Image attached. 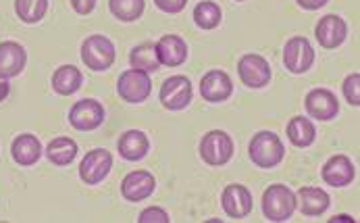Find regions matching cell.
Listing matches in <instances>:
<instances>
[{"instance_id": "obj_1", "label": "cell", "mask_w": 360, "mask_h": 223, "mask_svg": "<svg viewBox=\"0 0 360 223\" xmlns=\"http://www.w3.org/2000/svg\"><path fill=\"white\" fill-rule=\"evenodd\" d=\"M296 211V192L285 184H273L262 192V215L273 223L288 222Z\"/></svg>"}, {"instance_id": "obj_2", "label": "cell", "mask_w": 360, "mask_h": 223, "mask_svg": "<svg viewBox=\"0 0 360 223\" xmlns=\"http://www.w3.org/2000/svg\"><path fill=\"white\" fill-rule=\"evenodd\" d=\"M248 155L250 161L260 169H273L277 167L283 157H285V146L279 140V136L275 132L262 129L257 136H252L250 144H248Z\"/></svg>"}, {"instance_id": "obj_3", "label": "cell", "mask_w": 360, "mask_h": 223, "mask_svg": "<svg viewBox=\"0 0 360 223\" xmlns=\"http://www.w3.org/2000/svg\"><path fill=\"white\" fill-rule=\"evenodd\" d=\"M79 56L84 60V65L92 71H106L112 67L115 63V44L110 38H106L103 34H92L82 42Z\"/></svg>"}, {"instance_id": "obj_4", "label": "cell", "mask_w": 360, "mask_h": 223, "mask_svg": "<svg viewBox=\"0 0 360 223\" xmlns=\"http://www.w3.org/2000/svg\"><path fill=\"white\" fill-rule=\"evenodd\" d=\"M200 159L210 167H223L233 157V140L223 129H210L200 140Z\"/></svg>"}, {"instance_id": "obj_5", "label": "cell", "mask_w": 360, "mask_h": 223, "mask_svg": "<svg viewBox=\"0 0 360 223\" xmlns=\"http://www.w3.org/2000/svg\"><path fill=\"white\" fill-rule=\"evenodd\" d=\"M153 92L150 73L140 69H127L117 79V94L129 105H142Z\"/></svg>"}, {"instance_id": "obj_6", "label": "cell", "mask_w": 360, "mask_h": 223, "mask_svg": "<svg viewBox=\"0 0 360 223\" xmlns=\"http://www.w3.org/2000/svg\"><path fill=\"white\" fill-rule=\"evenodd\" d=\"M194 98L192 82L186 75H171L162 82L158 101L167 111H184Z\"/></svg>"}, {"instance_id": "obj_7", "label": "cell", "mask_w": 360, "mask_h": 223, "mask_svg": "<svg viewBox=\"0 0 360 223\" xmlns=\"http://www.w3.org/2000/svg\"><path fill=\"white\" fill-rule=\"evenodd\" d=\"M238 75L246 88L258 90L271 82L273 71H271V65L264 56L257 55V53H248V55L240 56V60H238Z\"/></svg>"}, {"instance_id": "obj_8", "label": "cell", "mask_w": 360, "mask_h": 223, "mask_svg": "<svg viewBox=\"0 0 360 223\" xmlns=\"http://www.w3.org/2000/svg\"><path fill=\"white\" fill-rule=\"evenodd\" d=\"M104 117H106V111H104L103 103H98L96 98H82L71 107L69 123L77 132H94L103 125Z\"/></svg>"}, {"instance_id": "obj_9", "label": "cell", "mask_w": 360, "mask_h": 223, "mask_svg": "<svg viewBox=\"0 0 360 223\" xmlns=\"http://www.w3.org/2000/svg\"><path fill=\"white\" fill-rule=\"evenodd\" d=\"M283 65L290 73L302 75L314 65V49L304 36H294L283 46Z\"/></svg>"}, {"instance_id": "obj_10", "label": "cell", "mask_w": 360, "mask_h": 223, "mask_svg": "<svg viewBox=\"0 0 360 223\" xmlns=\"http://www.w3.org/2000/svg\"><path fill=\"white\" fill-rule=\"evenodd\" d=\"M112 169V155L106 148H94L86 153V157L79 163V179L86 186H98L108 177Z\"/></svg>"}, {"instance_id": "obj_11", "label": "cell", "mask_w": 360, "mask_h": 223, "mask_svg": "<svg viewBox=\"0 0 360 223\" xmlns=\"http://www.w3.org/2000/svg\"><path fill=\"white\" fill-rule=\"evenodd\" d=\"M252 192L242 184H229L225 186L221 194V207L229 219H244L252 213Z\"/></svg>"}, {"instance_id": "obj_12", "label": "cell", "mask_w": 360, "mask_h": 223, "mask_svg": "<svg viewBox=\"0 0 360 223\" xmlns=\"http://www.w3.org/2000/svg\"><path fill=\"white\" fill-rule=\"evenodd\" d=\"M233 94V82L227 71L223 69H210L200 79V96L206 103L219 105L229 101Z\"/></svg>"}, {"instance_id": "obj_13", "label": "cell", "mask_w": 360, "mask_h": 223, "mask_svg": "<svg viewBox=\"0 0 360 223\" xmlns=\"http://www.w3.org/2000/svg\"><path fill=\"white\" fill-rule=\"evenodd\" d=\"M314 36H316V42L323 49L333 51V49H338V46H342L346 42V38H348V23L340 15H335V13L325 15V17L319 19L316 27H314Z\"/></svg>"}, {"instance_id": "obj_14", "label": "cell", "mask_w": 360, "mask_h": 223, "mask_svg": "<svg viewBox=\"0 0 360 223\" xmlns=\"http://www.w3.org/2000/svg\"><path fill=\"white\" fill-rule=\"evenodd\" d=\"M156 190V179L150 171L138 169L123 177L121 181V196L129 203H142L150 198Z\"/></svg>"}, {"instance_id": "obj_15", "label": "cell", "mask_w": 360, "mask_h": 223, "mask_svg": "<svg viewBox=\"0 0 360 223\" xmlns=\"http://www.w3.org/2000/svg\"><path fill=\"white\" fill-rule=\"evenodd\" d=\"M304 107L312 119L316 121H331L340 113V101L338 96L327 88H314L304 98Z\"/></svg>"}, {"instance_id": "obj_16", "label": "cell", "mask_w": 360, "mask_h": 223, "mask_svg": "<svg viewBox=\"0 0 360 223\" xmlns=\"http://www.w3.org/2000/svg\"><path fill=\"white\" fill-rule=\"evenodd\" d=\"M321 177L327 186L333 188H344L350 186L356 177V167L346 155H333L325 161L321 169Z\"/></svg>"}, {"instance_id": "obj_17", "label": "cell", "mask_w": 360, "mask_h": 223, "mask_svg": "<svg viewBox=\"0 0 360 223\" xmlns=\"http://www.w3.org/2000/svg\"><path fill=\"white\" fill-rule=\"evenodd\" d=\"M44 155L42 142L38 136L34 134H19L13 142H11V157L17 165L21 167H32L36 165Z\"/></svg>"}, {"instance_id": "obj_18", "label": "cell", "mask_w": 360, "mask_h": 223, "mask_svg": "<svg viewBox=\"0 0 360 223\" xmlns=\"http://www.w3.org/2000/svg\"><path fill=\"white\" fill-rule=\"evenodd\" d=\"M25 65H27V53L19 42L15 40L0 42V77L2 79H13L21 75Z\"/></svg>"}, {"instance_id": "obj_19", "label": "cell", "mask_w": 360, "mask_h": 223, "mask_svg": "<svg viewBox=\"0 0 360 223\" xmlns=\"http://www.w3.org/2000/svg\"><path fill=\"white\" fill-rule=\"evenodd\" d=\"M117 151H119V157L121 159L136 163V161H142L148 155L150 140H148V136L142 129H127L125 134L119 136Z\"/></svg>"}, {"instance_id": "obj_20", "label": "cell", "mask_w": 360, "mask_h": 223, "mask_svg": "<svg viewBox=\"0 0 360 223\" xmlns=\"http://www.w3.org/2000/svg\"><path fill=\"white\" fill-rule=\"evenodd\" d=\"M331 205L329 194L323 188L316 186H302L296 192V209H300L302 215L307 217H319L323 215Z\"/></svg>"}, {"instance_id": "obj_21", "label": "cell", "mask_w": 360, "mask_h": 223, "mask_svg": "<svg viewBox=\"0 0 360 223\" xmlns=\"http://www.w3.org/2000/svg\"><path fill=\"white\" fill-rule=\"evenodd\" d=\"M156 56L165 67H179L188 58V44L177 34H167L155 44Z\"/></svg>"}, {"instance_id": "obj_22", "label": "cell", "mask_w": 360, "mask_h": 223, "mask_svg": "<svg viewBox=\"0 0 360 223\" xmlns=\"http://www.w3.org/2000/svg\"><path fill=\"white\" fill-rule=\"evenodd\" d=\"M52 90L60 96H71L75 92H79L82 84H84V75L75 65H60L54 73H52Z\"/></svg>"}, {"instance_id": "obj_23", "label": "cell", "mask_w": 360, "mask_h": 223, "mask_svg": "<svg viewBox=\"0 0 360 223\" xmlns=\"http://www.w3.org/2000/svg\"><path fill=\"white\" fill-rule=\"evenodd\" d=\"M77 153H79L77 142L73 138H67V136H58V138L51 140L49 146H46V151H44L46 159L51 161L52 165H56V167L71 165L75 161Z\"/></svg>"}, {"instance_id": "obj_24", "label": "cell", "mask_w": 360, "mask_h": 223, "mask_svg": "<svg viewBox=\"0 0 360 223\" xmlns=\"http://www.w3.org/2000/svg\"><path fill=\"white\" fill-rule=\"evenodd\" d=\"M285 132H288V140L296 148H309V146L314 144V140H316V127H314V123L310 119H307V117H302V115L290 119Z\"/></svg>"}, {"instance_id": "obj_25", "label": "cell", "mask_w": 360, "mask_h": 223, "mask_svg": "<svg viewBox=\"0 0 360 223\" xmlns=\"http://www.w3.org/2000/svg\"><path fill=\"white\" fill-rule=\"evenodd\" d=\"M129 65H131V69H140L144 73H156L160 69V60L156 56L155 44L144 42V44H138L136 49H131Z\"/></svg>"}, {"instance_id": "obj_26", "label": "cell", "mask_w": 360, "mask_h": 223, "mask_svg": "<svg viewBox=\"0 0 360 223\" xmlns=\"http://www.w3.org/2000/svg\"><path fill=\"white\" fill-rule=\"evenodd\" d=\"M192 17H194V23H196L200 30L210 32V30H214V27L221 25V21H223V11H221V6H219L217 2H212V0H200V2L194 6Z\"/></svg>"}, {"instance_id": "obj_27", "label": "cell", "mask_w": 360, "mask_h": 223, "mask_svg": "<svg viewBox=\"0 0 360 223\" xmlns=\"http://www.w3.org/2000/svg\"><path fill=\"white\" fill-rule=\"evenodd\" d=\"M146 0H108V11L123 23H134L144 15Z\"/></svg>"}, {"instance_id": "obj_28", "label": "cell", "mask_w": 360, "mask_h": 223, "mask_svg": "<svg viewBox=\"0 0 360 223\" xmlns=\"http://www.w3.org/2000/svg\"><path fill=\"white\" fill-rule=\"evenodd\" d=\"M49 13V0H15V15L27 25L40 23Z\"/></svg>"}, {"instance_id": "obj_29", "label": "cell", "mask_w": 360, "mask_h": 223, "mask_svg": "<svg viewBox=\"0 0 360 223\" xmlns=\"http://www.w3.org/2000/svg\"><path fill=\"white\" fill-rule=\"evenodd\" d=\"M342 92L344 98L350 107H359L360 105V73H350L344 84H342Z\"/></svg>"}, {"instance_id": "obj_30", "label": "cell", "mask_w": 360, "mask_h": 223, "mask_svg": "<svg viewBox=\"0 0 360 223\" xmlns=\"http://www.w3.org/2000/svg\"><path fill=\"white\" fill-rule=\"evenodd\" d=\"M138 223H171V217L165 209L160 207H148L140 213Z\"/></svg>"}, {"instance_id": "obj_31", "label": "cell", "mask_w": 360, "mask_h": 223, "mask_svg": "<svg viewBox=\"0 0 360 223\" xmlns=\"http://www.w3.org/2000/svg\"><path fill=\"white\" fill-rule=\"evenodd\" d=\"M156 8L162 11V13H169V15H177L186 8L188 0H155Z\"/></svg>"}, {"instance_id": "obj_32", "label": "cell", "mask_w": 360, "mask_h": 223, "mask_svg": "<svg viewBox=\"0 0 360 223\" xmlns=\"http://www.w3.org/2000/svg\"><path fill=\"white\" fill-rule=\"evenodd\" d=\"M96 6V0H71V8L77 15H90Z\"/></svg>"}, {"instance_id": "obj_33", "label": "cell", "mask_w": 360, "mask_h": 223, "mask_svg": "<svg viewBox=\"0 0 360 223\" xmlns=\"http://www.w3.org/2000/svg\"><path fill=\"white\" fill-rule=\"evenodd\" d=\"M296 2H298V6L304 8V11H319V8H323L329 0H296Z\"/></svg>"}, {"instance_id": "obj_34", "label": "cell", "mask_w": 360, "mask_h": 223, "mask_svg": "<svg viewBox=\"0 0 360 223\" xmlns=\"http://www.w3.org/2000/svg\"><path fill=\"white\" fill-rule=\"evenodd\" d=\"M11 94V86H8V79H2L0 77V103Z\"/></svg>"}, {"instance_id": "obj_35", "label": "cell", "mask_w": 360, "mask_h": 223, "mask_svg": "<svg viewBox=\"0 0 360 223\" xmlns=\"http://www.w3.org/2000/svg\"><path fill=\"white\" fill-rule=\"evenodd\" d=\"M329 223H356V219L352 215H333Z\"/></svg>"}, {"instance_id": "obj_36", "label": "cell", "mask_w": 360, "mask_h": 223, "mask_svg": "<svg viewBox=\"0 0 360 223\" xmlns=\"http://www.w3.org/2000/svg\"><path fill=\"white\" fill-rule=\"evenodd\" d=\"M236 2H244V0H236Z\"/></svg>"}]
</instances>
